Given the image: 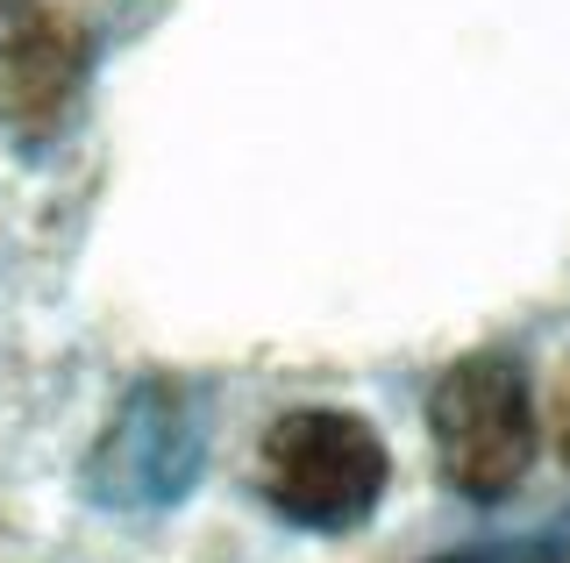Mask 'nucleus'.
Instances as JSON below:
<instances>
[{
	"label": "nucleus",
	"mask_w": 570,
	"mask_h": 563,
	"mask_svg": "<svg viewBox=\"0 0 570 563\" xmlns=\"http://www.w3.org/2000/svg\"><path fill=\"white\" fill-rule=\"evenodd\" d=\"M94 79V29L58 0H14L0 14V136L14 157H50L79 121Z\"/></svg>",
	"instance_id": "4"
},
{
	"label": "nucleus",
	"mask_w": 570,
	"mask_h": 563,
	"mask_svg": "<svg viewBox=\"0 0 570 563\" xmlns=\"http://www.w3.org/2000/svg\"><path fill=\"white\" fill-rule=\"evenodd\" d=\"M563 471H570V421H563Z\"/></svg>",
	"instance_id": "6"
},
{
	"label": "nucleus",
	"mask_w": 570,
	"mask_h": 563,
	"mask_svg": "<svg viewBox=\"0 0 570 563\" xmlns=\"http://www.w3.org/2000/svg\"><path fill=\"white\" fill-rule=\"evenodd\" d=\"M257 492L299 535H356L392 492V450L350 407H285L257 443Z\"/></svg>",
	"instance_id": "1"
},
{
	"label": "nucleus",
	"mask_w": 570,
	"mask_h": 563,
	"mask_svg": "<svg viewBox=\"0 0 570 563\" xmlns=\"http://www.w3.org/2000/svg\"><path fill=\"white\" fill-rule=\"evenodd\" d=\"M442 563H570V556H563V542H492V550H463Z\"/></svg>",
	"instance_id": "5"
},
{
	"label": "nucleus",
	"mask_w": 570,
	"mask_h": 563,
	"mask_svg": "<svg viewBox=\"0 0 570 563\" xmlns=\"http://www.w3.org/2000/svg\"><path fill=\"white\" fill-rule=\"evenodd\" d=\"M207 399L186 378H136L121 393L115 421L100 428V443L86 450V500L100 514H171L193 500V485L207 478Z\"/></svg>",
	"instance_id": "3"
},
{
	"label": "nucleus",
	"mask_w": 570,
	"mask_h": 563,
	"mask_svg": "<svg viewBox=\"0 0 570 563\" xmlns=\"http://www.w3.org/2000/svg\"><path fill=\"white\" fill-rule=\"evenodd\" d=\"M428 443H435V471L456 500L507 506L528 485L534 450H542L528 364L513 349L456 357L435 378V393H428Z\"/></svg>",
	"instance_id": "2"
}]
</instances>
